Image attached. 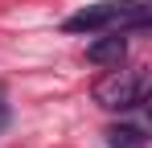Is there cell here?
<instances>
[{
  "label": "cell",
  "mask_w": 152,
  "mask_h": 148,
  "mask_svg": "<svg viewBox=\"0 0 152 148\" xmlns=\"http://www.w3.org/2000/svg\"><path fill=\"white\" fill-rule=\"evenodd\" d=\"M148 99V74L144 70H115L95 82V103L103 111H132Z\"/></svg>",
  "instance_id": "7a4b0ae2"
},
{
  "label": "cell",
  "mask_w": 152,
  "mask_h": 148,
  "mask_svg": "<svg viewBox=\"0 0 152 148\" xmlns=\"http://www.w3.org/2000/svg\"><path fill=\"white\" fill-rule=\"evenodd\" d=\"M103 136H107L111 148H148L144 127H136V123H115V127H107Z\"/></svg>",
  "instance_id": "277c9868"
},
{
  "label": "cell",
  "mask_w": 152,
  "mask_h": 148,
  "mask_svg": "<svg viewBox=\"0 0 152 148\" xmlns=\"http://www.w3.org/2000/svg\"><path fill=\"white\" fill-rule=\"evenodd\" d=\"M107 29L124 37L136 29H148V8L132 0H103V4H86L74 17H66V33H107Z\"/></svg>",
  "instance_id": "6da1fadb"
},
{
  "label": "cell",
  "mask_w": 152,
  "mask_h": 148,
  "mask_svg": "<svg viewBox=\"0 0 152 148\" xmlns=\"http://www.w3.org/2000/svg\"><path fill=\"white\" fill-rule=\"evenodd\" d=\"M8 119H12V115H8V107L0 103V136H4V127H8Z\"/></svg>",
  "instance_id": "5b68a950"
},
{
  "label": "cell",
  "mask_w": 152,
  "mask_h": 148,
  "mask_svg": "<svg viewBox=\"0 0 152 148\" xmlns=\"http://www.w3.org/2000/svg\"><path fill=\"white\" fill-rule=\"evenodd\" d=\"M124 58H127V41H124V33H115V29H107L103 37H95L86 45V62H95V66H119Z\"/></svg>",
  "instance_id": "3957f363"
}]
</instances>
